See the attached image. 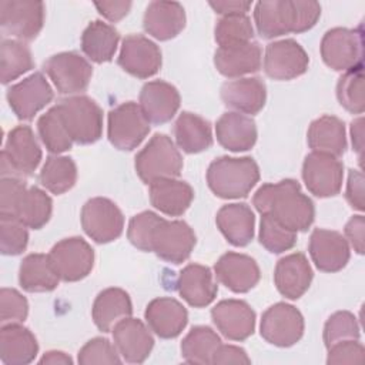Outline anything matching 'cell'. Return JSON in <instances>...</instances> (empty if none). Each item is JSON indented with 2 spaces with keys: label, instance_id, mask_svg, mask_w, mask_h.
Masks as SVG:
<instances>
[{
  "label": "cell",
  "instance_id": "cell-1",
  "mask_svg": "<svg viewBox=\"0 0 365 365\" xmlns=\"http://www.w3.org/2000/svg\"><path fill=\"white\" fill-rule=\"evenodd\" d=\"M252 204L259 214H268L285 228L307 231L314 222L315 208L299 182L287 178L277 184H264L257 190Z\"/></svg>",
  "mask_w": 365,
  "mask_h": 365
},
{
  "label": "cell",
  "instance_id": "cell-2",
  "mask_svg": "<svg viewBox=\"0 0 365 365\" xmlns=\"http://www.w3.org/2000/svg\"><path fill=\"white\" fill-rule=\"evenodd\" d=\"M319 16L321 6L317 1L269 0L258 1L254 9L255 27L264 38L304 33L317 24Z\"/></svg>",
  "mask_w": 365,
  "mask_h": 365
},
{
  "label": "cell",
  "instance_id": "cell-3",
  "mask_svg": "<svg viewBox=\"0 0 365 365\" xmlns=\"http://www.w3.org/2000/svg\"><path fill=\"white\" fill-rule=\"evenodd\" d=\"M259 180V168L251 157H220L207 170L210 190L220 198H242Z\"/></svg>",
  "mask_w": 365,
  "mask_h": 365
},
{
  "label": "cell",
  "instance_id": "cell-4",
  "mask_svg": "<svg viewBox=\"0 0 365 365\" xmlns=\"http://www.w3.org/2000/svg\"><path fill=\"white\" fill-rule=\"evenodd\" d=\"M182 170V157L165 134H154L135 155V171L147 185L165 178H177Z\"/></svg>",
  "mask_w": 365,
  "mask_h": 365
},
{
  "label": "cell",
  "instance_id": "cell-5",
  "mask_svg": "<svg viewBox=\"0 0 365 365\" xmlns=\"http://www.w3.org/2000/svg\"><path fill=\"white\" fill-rule=\"evenodd\" d=\"M40 161L41 148L31 127L17 125L10 130L0 157L1 178L31 175Z\"/></svg>",
  "mask_w": 365,
  "mask_h": 365
},
{
  "label": "cell",
  "instance_id": "cell-6",
  "mask_svg": "<svg viewBox=\"0 0 365 365\" xmlns=\"http://www.w3.org/2000/svg\"><path fill=\"white\" fill-rule=\"evenodd\" d=\"M57 107L74 143L93 144L100 140L103 133V111L93 98L87 96H71L63 98Z\"/></svg>",
  "mask_w": 365,
  "mask_h": 365
},
{
  "label": "cell",
  "instance_id": "cell-7",
  "mask_svg": "<svg viewBox=\"0 0 365 365\" xmlns=\"http://www.w3.org/2000/svg\"><path fill=\"white\" fill-rule=\"evenodd\" d=\"M321 57L335 71H349L362 67L364 34L361 29L335 27L328 30L321 41Z\"/></svg>",
  "mask_w": 365,
  "mask_h": 365
},
{
  "label": "cell",
  "instance_id": "cell-8",
  "mask_svg": "<svg viewBox=\"0 0 365 365\" xmlns=\"http://www.w3.org/2000/svg\"><path fill=\"white\" fill-rule=\"evenodd\" d=\"M150 133V121L145 118L140 104L123 103L108 113L107 134L110 143L123 151L137 148Z\"/></svg>",
  "mask_w": 365,
  "mask_h": 365
},
{
  "label": "cell",
  "instance_id": "cell-9",
  "mask_svg": "<svg viewBox=\"0 0 365 365\" xmlns=\"http://www.w3.org/2000/svg\"><path fill=\"white\" fill-rule=\"evenodd\" d=\"M81 227L84 232L98 244L117 240L124 228L121 210L108 198H90L81 208Z\"/></svg>",
  "mask_w": 365,
  "mask_h": 365
},
{
  "label": "cell",
  "instance_id": "cell-10",
  "mask_svg": "<svg viewBox=\"0 0 365 365\" xmlns=\"http://www.w3.org/2000/svg\"><path fill=\"white\" fill-rule=\"evenodd\" d=\"M304 317L291 304L271 305L261 318V336L271 345L287 348L297 344L304 335Z\"/></svg>",
  "mask_w": 365,
  "mask_h": 365
},
{
  "label": "cell",
  "instance_id": "cell-11",
  "mask_svg": "<svg viewBox=\"0 0 365 365\" xmlns=\"http://www.w3.org/2000/svg\"><path fill=\"white\" fill-rule=\"evenodd\" d=\"M50 261L58 278L76 282L86 278L94 267V251L81 237H70L58 241L48 252Z\"/></svg>",
  "mask_w": 365,
  "mask_h": 365
},
{
  "label": "cell",
  "instance_id": "cell-12",
  "mask_svg": "<svg viewBox=\"0 0 365 365\" xmlns=\"http://www.w3.org/2000/svg\"><path fill=\"white\" fill-rule=\"evenodd\" d=\"M60 94H77L88 87L93 76L91 64L76 51L51 56L43 66Z\"/></svg>",
  "mask_w": 365,
  "mask_h": 365
},
{
  "label": "cell",
  "instance_id": "cell-13",
  "mask_svg": "<svg viewBox=\"0 0 365 365\" xmlns=\"http://www.w3.org/2000/svg\"><path fill=\"white\" fill-rule=\"evenodd\" d=\"M44 23V4L41 1L1 0L0 26L4 34L19 40H33Z\"/></svg>",
  "mask_w": 365,
  "mask_h": 365
},
{
  "label": "cell",
  "instance_id": "cell-14",
  "mask_svg": "<svg viewBox=\"0 0 365 365\" xmlns=\"http://www.w3.org/2000/svg\"><path fill=\"white\" fill-rule=\"evenodd\" d=\"M302 180L315 197H334L342 187L344 165L334 155L312 151L304 160Z\"/></svg>",
  "mask_w": 365,
  "mask_h": 365
},
{
  "label": "cell",
  "instance_id": "cell-15",
  "mask_svg": "<svg viewBox=\"0 0 365 365\" xmlns=\"http://www.w3.org/2000/svg\"><path fill=\"white\" fill-rule=\"evenodd\" d=\"M195 247V234L192 228L180 220H161L154 230L151 240V252L171 264H181Z\"/></svg>",
  "mask_w": 365,
  "mask_h": 365
},
{
  "label": "cell",
  "instance_id": "cell-16",
  "mask_svg": "<svg viewBox=\"0 0 365 365\" xmlns=\"http://www.w3.org/2000/svg\"><path fill=\"white\" fill-rule=\"evenodd\" d=\"M309 64L308 54L292 38L269 43L265 48L264 70L274 80L285 81L302 76Z\"/></svg>",
  "mask_w": 365,
  "mask_h": 365
},
{
  "label": "cell",
  "instance_id": "cell-17",
  "mask_svg": "<svg viewBox=\"0 0 365 365\" xmlns=\"http://www.w3.org/2000/svg\"><path fill=\"white\" fill-rule=\"evenodd\" d=\"M53 88L41 73H33L7 90V101L17 118L29 121L53 100Z\"/></svg>",
  "mask_w": 365,
  "mask_h": 365
},
{
  "label": "cell",
  "instance_id": "cell-18",
  "mask_svg": "<svg viewBox=\"0 0 365 365\" xmlns=\"http://www.w3.org/2000/svg\"><path fill=\"white\" fill-rule=\"evenodd\" d=\"M118 66L137 78H148L161 67V51L145 36L130 34L123 40Z\"/></svg>",
  "mask_w": 365,
  "mask_h": 365
},
{
  "label": "cell",
  "instance_id": "cell-19",
  "mask_svg": "<svg viewBox=\"0 0 365 365\" xmlns=\"http://www.w3.org/2000/svg\"><path fill=\"white\" fill-rule=\"evenodd\" d=\"M111 332L114 345L125 362L141 364L148 358L154 338L143 321L127 317L118 321Z\"/></svg>",
  "mask_w": 365,
  "mask_h": 365
},
{
  "label": "cell",
  "instance_id": "cell-20",
  "mask_svg": "<svg viewBox=\"0 0 365 365\" xmlns=\"http://www.w3.org/2000/svg\"><path fill=\"white\" fill-rule=\"evenodd\" d=\"M211 318L217 329L231 341H244L255 329V312L241 299L220 301L211 309Z\"/></svg>",
  "mask_w": 365,
  "mask_h": 365
},
{
  "label": "cell",
  "instance_id": "cell-21",
  "mask_svg": "<svg viewBox=\"0 0 365 365\" xmlns=\"http://www.w3.org/2000/svg\"><path fill=\"white\" fill-rule=\"evenodd\" d=\"M309 255L319 271H341L349 261V245L342 234L315 228L309 237Z\"/></svg>",
  "mask_w": 365,
  "mask_h": 365
},
{
  "label": "cell",
  "instance_id": "cell-22",
  "mask_svg": "<svg viewBox=\"0 0 365 365\" xmlns=\"http://www.w3.org/2000/svg\"><path fill=\"white\" fill-rule=\"evenodd\" d=\"M215 278L230 291L242 294L259 281V268L254 258L240 252H225L214 265Z\"/></svg>",
  "mask_w": 365,
  "mask_h": 365
},
{
  "label": "cell",
  "instance_id": "cell-23",
  "mask_svg": "<svg viewBox=\"0 0 365 365\" xmlns=\"http://www.w3.org/2000/svg\"><path fill=\"white\" fill-rule=\"evenodd\" d=\"M180 101L178 90L163 80L148 81L140 91V108L153 124L170 121L178 111Z\"/></svg>",
  "mask_w": 365,
  "mask_h": 365
},
{
  "label": "cell",
  "instance_id": "cell-24",
  "mask_svg": "<svg viewBox=\"0 0 365 365\" xmlns=\"http://www.w3.org/2000/svg\"><path fill=\"white\" fill-rule=\"evenodd\" d=\"M148 328L160 338H177L188 322V312L181 302L170 297L153 299L144 312Z\"/></svg>",
  "mask_w": 365,
  "mask_h": 365
},
{
  "label": "cell",
  "instance_id": "cell-25",
  "mask_svg": "<svg viewBox=\"0 0 365 365\" xmlns=\"http://www.w3.org/2000/svg\"><path fill=\"white\" fill-rule=\"evenodd\" d=\"M312 268L302 252H292L281 258L274 271V282L281 295L288 299L301 298L311 285Z\"/></svg>",
  "mask_w": 365,
  "mask_h": 365
},
{
  "label": "cell",
  "instance_id": "cell-26",
  "mask_svg": "<svg viewBox=\"0 0 365 365\" xmlns=\"http://www.w3.org/2000/svg\"><path fill=\"white\" fill-rule=\"evenodd\" d=\"M261 61V47L255 41L218 47L214 53L215 68L230 78H240L241 76L258 71Z\"/></svg>",
  "mask_w": 365,
  "mask_h": 365
},
{
  "label": "cell",
  "instance_id": "cell-27",
  "mask_svg": "<svg viewBox=\"0 0 365 365\" xmlns=\"http://www.w3.org/2000/svg\"><path fill=\"white\" fill-rule=\"evenodd\" d=\"M221 100L235 113L257 114L265 106L267 88L258 77L237 78L222 84Z\"/></svg>",
  "mask_w": 365,
  "mask_h": 365
},
{
  "label": "cell",
  "instance_id": "cell-28",
  "mask_svg": "<svg viewBox=\"0 0 365 365\" xmlns=\"http://www.w3.org/2000/svg\"><path fill=\"white\" fill-rule=\"evenodd\" d=\"M144 30L157 40H170L185 27L184 7L177 1H151L143 19Z\"/></svg>",
  "mask_w": 365,
  "mask_h": 365
},
{
  "label": "cell",
  "instance_id": "cell-29",
  "mask_svg": "<svg viewBox=\"0 0 365 365\" xmlns=\"http://www.w3.org/2000/svg\"><path fill=\"white\" fill-rule=\"evenodd\" d=\"M177 288L182 299L194 308L210 305L218 292L211 269L201 264H190L182 268L178 275Z\"/></svg>",
  "mask_w": 365,
  "mask_h": 365
},
{
  "label": "cell",
  "instance_id": "cell-30",
  "mask_svg": "<svg viewBox=\"0 0 365 365\" xmlns=\"http://www.w3.org/2000/svg\"><path fill=\"white\" fill-rule=\"evenodd\" d=\"M215 222L225 240L235 247H245L254 238L255 217L247 204L222 205L217 212Z\"/></svg>",
  "mask_w": 365,
  "mask_h": 365
},
{
  "label": "cell",
  "instance_id": "cell-31",
  "mask_svg": "<svg viewBox=\"0 0 365 365\" xmlns=\"http://www.w3.org/2000/svg\"><path fill=\"white\" fill-rule=\"evenodd\" d=\"M215 137L218 143L230 151H247L252 148L257 141V125L251 117L228 111L218 118Z\"/></svg>",
  "mask_w": 365,
  "mask_h": 365
},
{
  "label": "cell",
  "instance_id": "cell-32",
  "mask_svg": "<svg viewBox=\"0 0 365 365\" xmlns=\"http://www.w3.org/2000/svg\"><path fill=\"white\" fill-rule=\"evenodd\" d=\"M38 344L30 329L20 324L1 325L0 359L4 365H24L34 361Z\"/></svg>",
  "mask_w": 365,
  "mask_h": 365
},
{
  "label": "cell",
  "instance_id": "cell-33",
  "mask_svg": "<svg viewBox=\"0 0 365 365\" xmlns=\"http://www.w3.org/2000/svg\"><path fill=\"white\" fill-rule=\"evenodd\" d=\"M194 200L192 187L177 178L158 180L150 184V201L160 212L178 217L182 215Z\"/></svg>",
  "mask_w": 365,
  "mask_h": 365
},
{
  "label": "cell",
  "instance_id": "cell-34",
  "mask_svg": "<svg viewBox=\"0 0 365 365\" xmlns=\"http://www.w3.org/2000/svg\"><path fill=\"white\" fill-rule=\"evenodd\" d=\"M307 140L312 151L329 154L338 158L346 150L345 124L335 115H321L311 123Z\"/></svg>",
  "mask_w": 365,
  "mask_h": 365
},
{
  "label": "cell",
  "instance_id": "cell-35",
  "mask_svg": "<svg viewBox=\"0 0 365 365\" xmlns=\"http://www.w3.org/2000/svg\"><path fill=\"white\" fill-rule=\"evenodd\" d=\"M133 314L130 295L121 288L103 289L94 299L91 315L96 327L103 332H110L114 325Z\"/></svg>",
  "mask_w": 365,
  "mask_h": 365
},
{
  "label": "cell",
  "instance_id": "cell-36",
  "mask_svg": "<svg viewBox=\"0 0 365 365\" xmlns=\"http://www.w3.org/2000/svg\"><path fill=\"white\" fill-rule=\"evenodd\" d=\"M174 137L177 145L188 154H197L212 145V133L210 123L198 114L184 111L174 124Z\"/></svg>",
  "mask_w": 365,
  "mask_h": 365
},
{
  "label": "cell",
  "instance_id": "cell-37",
  "mask_svg": "<svg viewBox=\"0 0 365 365\" xmlns=\"http://www.w3.org/2000/svg\"><path fill=\"white\" fill-rule=\"evenodd\" d=\"M58 275L48 254H29L20 264L19 282L27 292H48L57 288Z\"/></svg>",
  "mask_w": 365,
  "mask_h": 365
},
{
  "label": "cell",
  "instance_id": "cell-38",
  "mask_svg": "<svg viewBox=\"0 0 365 365\" xmlns=\"http://www.w3.org/2000/svg\"><path fill=\"white\" fill-rule=\"evenodd\" d=\"M118 41L120 34L113 26L94 20L81 34V50L91 61L107 63L114 57Z\"/></svg>",
  "mask_w": 365,
  "mask_h": 365
},
{
  "label": "cell",
  "instance_id": "cell-39",
  "mask_svg": "<svg viewBox=\"0 0 365 365\" xmlns=\"http://www.w3.org/2000/svg\"><path fill=\"white\" fill-rule=\"evenodd\" d=\"M40 184L53 194H64L77 181V165L73 158L66 155H50L38 175Z\"/></svg>",
  "mask_w": 365,
  "mask_h": 365
},
{
  "label": "cell",
  "instance_id": "cell-40",
  "mask_svg": "<svg viewBox=\"0 0 365 365\" xmlns=\"http://www.w3.org/2000/svg\"><path fill=\"white\" fill-rule=\"evenodd\" d=\"M51 211L53 201L50 195L38 187H30L21 195L14 217L27 228L40 230L48 222Z\"/></svg>",
  "mask_w": 365,
  "mask_h": 365
},
{
  "label": "cell",
  "instance_id": "cell-41",
  "mask_svg": "<svg viewBox=\"0 0 365 365\" xmlns=\"http://www.w3.org/2000/svg\"><path fill=\"white\" fill-rule=\"evenodd\" d=\"M221 338L210 327H194L181 342V355L188 364H211Z\"/></svg>",
  "mask_w": 365,
  "mask_h": 365
},
{
  "label": "cell",
  "instance_id": "cell-42",
  "mask_svg": "<svg viewBox=\"0 0 365 365\" xmlns=\"http://www.w3.org/2000/svg\"><path fill=\"white\" fill-rule=\"evenodd\" d=\"M34 67L31 51L20 40L3 38L0 44V78L9 84Z\"/></svg>",
  "mask_w": 365,
  "mask_h": 365
},
{
  "label": "cell",
  "instance_id": "cell-43",
  "mask_svg": "<svg viewBox=\"0 0 365 365\" xmlns=\"http://www.w3.org/2000/svg\"><path fill=\"white\" fill-rule=\"evenodd\" d=\"M37 130L41 143L53 154H61L70 150L74 143L64 125L57 106L51 107L38 118Z\"/></svg>",
  "mask_w": 365,
  "mask_h": 365
},
{
  "label": "cell",
  "instance_id": "cell-44",
  "mask_svg": "<svg viewBox=\"0 0 365 365\" xmlns=\"http://www.w3.org/2000/svg\"><path fill=\"white\" fill-rule=\"evenodd\" d=\"M215 41L220 47H228L252 41L254 27L247 14L222 16L214 30Z\"/></svg>",
  "mask_w": 365,
  "mask_h": 365
},
{
  "label": "cell",
  "instance_id": "cell-45",
  "mask_svg": "<svg viewBox=\"0 0 365 365\" xmlns=\"http://www.w3.org/2000/svg\"><path fill=\"white\" fill-rule=\"evenodd\" d=\"M336 97L339 104L352 114H362L365 108L362 67L345 71L336 84Z\"/></svg>",
  "mask_w": 365,
  "mask_h": 365
},
{
  "label": "cell",
  "instance_id": "cell-46",
  "mask_svg": "<svg viewBox=\"0 0 365 365\" xmlns=\"http://www.w3.org/2000/svg\"><path fill=\"white\" fill-rule=\"evenodd\" d=\"M259 242L261 245L272 252L281 254L291 250L297 242V232L285 228L268 214H261L259 222Z\"/></svg>",
  "mask_w": 365,
  "mask_h": 365
},
{
  "label": "cell",
  "instance_id": "cell-47",
  "mask_svg": "<svg viewBox=\"0 0 365 365\" xmlns=\"http://www.w3.org/2000/svg\"><path fill=\"white\" fill-rule=\"evenodd\" d=\"M359 339V325L354 314L349 311H338L332 314L324 327V342L325 346L346 341Z\"/></svg>",
  "mask_w": 365,
  "mask_h": 365
},
{
  "label": "cell",
  "instance_id": "cell-48",
  "mask_svg": "<svg viewBox=\"0 0 365 365\" xmlns=\"http://www.w3.org/2000/svg\"><path fill=\"white\" fill-rule=\"evenodd\" d=\"M29 244L27 227L16 217L0 215V248L4 255H19Z\"/></svg>",
  "mask_w": 365,
  "mask_h": 365
},
{
  "label": "cell",
  "instance_id": "cell-49",
  "mask_svg": "<svg viewBox=\"0 0 365 365\" xmlns=\"http://www.w3.org/2000/svg\"><path fill=\"white\" fill-rule=\"evenodd\" d=\"M161 220L163 217L157 215L153 211H143L134 215L130 220L128 230H127V237L130 242L141 251L151 252L153 234Z\"/></svg>",
  "mask_w": 365,
  "mask_h": 365
},
{
  "label": "cell",
  "instance_id": "cell-50",
  "mask_svg": "<svg viewBox=\"0 0 365 365\" xmlns=\"http://www.w3.org/2000/svg\"><path fill=\"white\" fill-rule=\"evenodd\" d=\"M78 364L97 365V364H120V354L107 338H93L78 351Z\"/></svg>",
  "mask_w": 365,
  "mask_h": 365
},
{
  "label": "cell",
  "instance_id": "cell-51",
  "mask_svg": "<svg viewBox=\"0 0 365 365\" xmlns=\"http://www.w3.org/2000/svg\"><path fill=\"white\" fill-rule=\"evenodd\" d=\"M29 302L14 288H1L0 291V322L21 324L27 318Z\"/></svg>",
  "mask_w": 365,
  "mask_h": 365
},
{
  "label": "cell",
  "instance_id": "cell-52",
  "mask_svg": "<svg viewBox=\"0 0 365 365\" xmlns=\"http://www.w3.org/2000/svg\"><path fill=\"white\" fill-rule=\"evenodd\" d=\"M27 190L26 182L19 177H4L0 182V215L14 217L21 195Z\"/></svg>",
  "mask_w": 365,
  "mask_h": 365
},
{
  "label": "cell",
  "instance_id": "cell-53",
  "mask_svg": "<svg viewBox=\"0 0 365 365\" xmlns=\"http://www.w3.org/2000/svg\"><path fill=\"white\" fill-rule=\"evenodd\" d=\"M364 346L358 339H346L336 342L328 348L327 364L344 365V364H362Z\"/></svg>",
  "mask_w": 365,
  "mask_h": 365
},
{
  "label": "cell",
  "instance_id": "cell-54",
  "mask_svg": "<svg viewBox=\"0 0 365 365\" xmlns=\"http://www.w3.org/2000/svg\"><path fill=\"white\" fill-rule=\"evenodd\" d=\"M346 201L354 210H364V174L359 170H351L346 182Z\"/></svg>",
  "mask_w": 365,
  "mask_h": 365
},
{
  "label": "cell",
  "instance_id": "cell-55",
  "mask_svg": "<svg viewBox=\"0 0 365 365\" xmlns=\"http://www.w3.org/2000/svg\"><path fill=\"white\" fill-rule=\"evenodd\" d=\"M345 240L351 244L356 254H364L365 248V218L362 215L352 217L345 224Z\"/></svg>",
  "mask_w": 365,
  "mask_h": 365
},
{
  "label": "cell",
  "instance_id": "cell-56",
  "mask_svg": "<svg viewBox=\"0 0 365 365\" xmlns=\"http://www.w3.org/2000/svg\"><path fill=\"white\" fill-rule=\"evenodd\" d=\"M247 352L235 345H220L212 355L211 364L222 365V364H250Z\"/></svg>",
  "mask_w": 365,
  "mask_h": 365
},
{
  "label": "cell",
  "instance_id": "cell-57",
  "mask_svg": "<svg viewBox=\"0 0 365 365\" xmlns=\"http://www.w3.org/2000/svg\"><path fill=\"white\" fill-rule=\"evenodd\" d=\"M94 6L104 19L118 21L128 14L133 4L131 1H96Z\"/></svg>",
  "mask_w": 365,
  "mask_h": 365
},
{
  "label": "cell",
  "instance_id": "cell-58",
  "mask_svg": "<svg viewBox=\"0 0 365 365\" xmlns=\"http://www.w3.org/2000/svg\"><path fill=\"white\" fill-rule=\"evenodd\" d=\"M210 6L217 14L221 16H234V14H247V11L251 9L250 1H237V0H228V1H210Z\"/></svg>",
  "mask_w": 365,
  "mask_h": 365
},
{
  "label": "cell",
  "instance_id": "cell-59",
  "mask_svg": "<svg viewBox=\"0 0 365 365\" xmlns=\"http://www.w3.org/2000/svg\"><path fill=\"white\" fill-rule=\"evenodd\" d=\"M351 138H352V147L358 153L361 160L362 148H364V118L362 117H358L351 123Z\"/></svg>",
  "mask_w": 365,
  "mask_h": 365
},
{
  "label": "cell",
  "instance_id": "cell-60",
  "mask_svg": "<svg viewBox=\"0 0 365 365\" xmlns=\"http://www.w3.org/2000/svg\"><path fill=\"white\" fill-rule=\"evenodd\" d=\"M40 364L71 365V364H73V359H71L67 354H64V352H61V351H48V352H46V354L41 356Z\"/></svg>",
  "mask_w": 365,
  "mask_h": 365
}]
</instances>
